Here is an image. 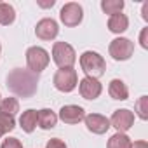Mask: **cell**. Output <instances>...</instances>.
<instances>
[{"label":"cell","mask_w":148,"mask_h":148,"mask_svg":"<svg viewBox=\"0 0 148 148\" xmlns=\"http://www.w3.org/2000/svg\"><path fill=\"white\" fill-rule=\"evenodd\" d=\"M131 148H148V143L143 141V139H139V141H134V143L131 145Z\"/></svg>","instance_id":"484cf974"},{"label":"cell","mask_w":148,"mask_h":148,"mask_svg":"<svg viewBox=\"0 0 148 148\" xmlns=\"http://www.w3.org/2000/svg\"><path fill=\"white\" fill-rule=\"evenodd\" d=\"M139 44L143 49H148V28H143L139 33Z\"/></svg>","instance_id":"d4e9b609"},{"label":"cell","mask_w":148,"mask_h":148,"mask_svg":"<svg viewBox=\"0 0 148 148\" xmlns=\"http://www.w3.org/2000/svg\"><path fill=\"white\" fill-rule=\"evenodd\" d=\"M0 98H2V96H0ZM0 101H2V99H0Z\"/></svg>","instance_id":"f1b7e54d"},{"label":"cell","mask_w":148,"mask_h":148,"mask_svg":"<svg viewBox=\"0 0 148 148\" xmlns=\"http://www.w3.org/2000/svg\"><path fill=\"white\" fill-rule=\"evenodd\" d=\"M52 61L59 68H73V64L77 61L75 49L66 42H54V45H52Z\"/></svg>","instance_id":"3957f363"},{"label":"cell","mask_w":148,"mask_h":148,"mask_svg":"<svg viewBox=\"0 0 148 148\" xmlns=\"http://www.w3.org/2000/svg\"><path fill=\"white\" fill-rule=\"evenodd\" d=\"M49 61H51L49 52L44 47L33 45V47H30L26 51V64H28V70L33 71V73H37V75L47 68Z\"/></svg>","instance_id":"277c9868"},{"label":"cell","mask_w":148,"mask_h":148,"mask_svg":"<svg viewBox=\"0 0 148 148\" xmlns=\"http://www.w3.org/2000/svg\"><path fill=\"white\" fill-rule=\"evenodd\" d=\"M80 68L86 73V77H91V79L98 80L106 71V61L103 59L101 54H98L94 51H86L80 56Z\"/></svg>","instance_id":"7a4b0ae2"},{"label":"cell","mask_w":148,"mask_h":148,"mask_svg":"<svg viewBox=\"0 0 148 148\" xmlns=\"http://www.w3.org/2000/svg\"><path fill=\"white\" fill-rule=\"evenodd\" d=\"M16 19V11L11 4H4V2H0V25H12Z\"/></svg>","instance_id":"ac0fdd59"},{"label":"cell","mask_w":148,"mask_h":148,"mask_svg":"<svg viewBox=\"0 0 148 148\" xmlns=\"http://www.w3.org/2000/svg\"><path fill=\"white\" fill-rule=\"evenodd\" d=\"M134 124V113L127 108L122 110H115L112 119H110V127H115L117 132H125L132 127Z\"/></svg>","instance_id":"ba28073f"},{"label":"cell","mask_w":148,"mask_h":148,"mask_svg":"<svg viewBox=\"0 0 148 148\" xmlns=\"http://www.w3.org/2000/svg\"><path fill=\"white\" fill-rule=\"evenodd\" d=\"M79 91H80V96L84 99H96L99 98L101 91H103V86L99 84V80L96 79H91V77H84L80 82H79Z\"/></svg>","instance_id":"8fae6325"},{"label":"cell","mask_w":148,"mask_h":148,"mask_svg":"<svg viewBox=\"0 0 148 148\" xmlns=\"http://www.w3.org/2000/svg\"><path fill=\"white\" fill-rule=\"evenodd\" d=\"M82 18H84V9L80 4L77 2H68L61 7L59 11V19L64 26L68 28H73V26H79L82 23Z\"/></svg>","instance_id":"8992f818"},{"label":"cell","mask_w":148,"mask_h":148,"mask_svg":"<svg viewBox=\"0 0 148 148\" xmlns=\"http://www.w3.org/2000/svg\"><path fill=\"white\" fill-rule=\"evenodd\" d=\"M131 145H132V141L125 132H115L108 139L106 148H131Z\"/></svg>","instance_id":"e0dca14e"},{"label":"cell","mask_w":148,"mask_h":148,"mask_svg":"<svg viewBox=\"0 0 148 148\" xmlns=\"http://www.w3.org/2000/svg\"><path fill=\"white\" fill-rule=\"evenodd\" d=\"M108 94L113 98V99H119V101H125L129 98V89L127 86L120 80V79H113L108 86Z\"/></svg>","instance_id":"5bb4252c"},{"label":"cell","mask_w":148,"mask_h":148,"mask_svg":"<svg viewBox=\"0 0 148 148\" xmlns=\"http://www.w3.org/2000/svg\"><path fill=\"white\" fill-rule=\"evenodd\" d=\"M45 148H68V146H66V143H64L63 139H59V138H52V139L47 141Z\"/></svg>","instance_id":"cb8c5ba5"},{"label":"cell","mask_w":148,"mask_h":148,"mask_svg":"<svg viewBox=\"0 0 148 148\" xmlns=\"http://www.w3.org/2000/svg\"><path fill=\"white\" fill-rule=\"evenodd\" d=\"M58 33H59V26L52 18H44L35 26V35L40 40H52L58 37Z\"/></svg>","instance_id":"9c48e42d"},{"label":"cell","mask_w":148,"mask_h":148,"mask_svg":"<svg viewBox=\"0 0 148 148\" xmlns=\"http://www.w3.org/2000/svg\"><path fill=\"white\" fill-rule=\"evenodd\" d=\"M37 117H38V112L37 110H26L23 112V115L19 117V125L25 132H33L35 127H37Z\"/></svg>","instance_id":"2e32d148"},{"label":"cell","mask_w":148,"mask_h":148,"mask_svg":"<svg viewBox=\"0 0 148 148\" xmlns=\"http://www.w3.org/2000/svg\"><path fill=\"white\" fill-rule=\"evenodd\" d=\"M52 84L58 91L61 92H71L73 89L77 87L79 84V77H77V71L73 68H59L54 73V79Z\"/></svg>","instance_id":"5b68a950"},{"label":"cell","mask_w":148,"mask_h":148,"mask_svg":"<svg viewBox=\"0 0 148 148\" xmlns=\"http://www.w3.org/2000/svg\"><path fill=\"white\" fill-rule=\"evenodd\" d=\"M37 124H38L40 129L49 131V129L56 127V124H58V115H56L52 110H49V108H42V110H38Z\"/></svg>","instance_id":"4fadbf2b"},{"label":"cell","mask_w":148,"mask_h":148,"mask_svg":"<svg viewBox=\"0 0 148 148\" xmlns=\"http://www.w3.org/2000/svg\"><path fill=\"white\" fill-rule=\"evenodd\" d=\"M14 127H16L14 117L0 113V138H2L4 134H7V132H11V131H14Z\"/></svg>","instance_id":"44dd1931"},{"label":"cell","mask_w":148,"mask_h":148,"mask_svg":"<svg viewBox=\"0 0 148 148\" xmlns=\"http://www.w3.org/2000/svg\"><path fill=\"white\" fill-rule=\"evenodd\" d=\"M124 5H125V4H124V0H103V2H101V9H103V12H105V14H110V16L122 12Z\"/></svg>","instance_id":"ffe728a7"},{"label":"cell","mask_w":148,"mask_h":148,"mask_svg":"<svg viewBox=\"0 0 148 148\" xmlns=\"http://www.w3.org/2000/svg\"><path fill=\"white\" fill-rule=\"evenodd\" d=\"M0 148H23V143L18 138H7V139H4Z\"/></svg>","instance_id":"603a6c76"},{"label":"cell","mask_w":148,"mask_h":148,"mask_svg":"<svg viewBox=\"0 0 148 148\" xmlns=\"http://www.w3.org/2000/svg\"><path fill=\"white\" fill-rule=\"evenodd\" d=\"M18 112H19V101L16 98H5V99L0 101V113L14 117Z\"/></svg>","instance_id":"d6986e66"},{"label":"cell","mask_w":148,"mask_h":148,"mask_svg":"<svg viewBox=\"0 0 148 148\" xmlns=\"http://www.w3.org/2000/svg\"><path fill=\"white\" fill-rule=\"evenodd\" d=\"M108 51L115 61H127L134 52V42H131L125 37H119V38H113L110 42Z\"/></svg>","instance_id":"52a82bcc"},{"label":"cell","mask_w":148,"mask_h":148,"mask_svg":"<svg viewBox=\"0 0 148 148\" xmlns=\"http://www.w3.org/2000/svg\"><path fill=\"white\" fill-rule=\"evenodd\" d=\"M0 51H2V45H0Z\"/></svg>","instance_id":"83f0119b"},{"label":"cell","mask_w":148,"mask_h":148,"mask_svg":"<svg viewBox=\"0 0 148 148\" xmlns=\"http://www.w3.org/2000/svg\"><path fill=\"white\" fill-rule=\"evenodd\" d=\"M134 108H136V113L141 120H146L148 119V96H141L136 103H134Z\"/></svg>","instance_id":"7402d4cb"},{"label":"cell","mask_w":148,"mask_h":148,"mask_svg":"<svg viewBox=\"0 0 148 148\" xmlns=\"http://www.w3.org/2000/svg\"><path fill=\"white\" fill-rule=\"evenodd\" d=\"M84 122L92 134H105L110 129V119H106L101 113H89L84 117Z\"/></svg>","instance_id":"30bf717a"},{"label":"cell","mask_w":148,"mask_h":148,"mask_svg":"<svg viewBox=\"0 0 148 148\" xmlns=\"http://www.w3.org/2000/svg\"><path fill=\"white\" fill-rule=\"evenodd\" d=\"M84 117H86V112H84V108L79 106V105H64V106L59 110V119H61L64 124H70V125L79 124L80 120H84Z\"/></svg>","instance_id":"7c38bea8"},{"label":"cell","mask_w":148,"mask_h":148,"mask_svg":"<svg viewBox=\"0 0 148 148\" xmlns=\"http://www.w3.org/2000/svg\"><path fill=\"white\" fill-rule=\"evenodd\" d=\"M127 28H129V18L125 14L119 12V14L110 16V19H108V30L112 33H124Z\"/></svg>","instance_id":"9a60e30c"},{"label":"cell","mask_w":148,"mask_h":148,"mask_svg":"<svg viewBox=\"0 0 148 148\" xmlns=\"http://www.w3.org/2000/svg\"><path fill=\"white\" fill-rule=\"evenodd\" d=\"M7 87L19 98H32L38 87V75L30 70L14 68L7 75Z\"/></svg>","instance_id":"6da1fadb"},{"label":"cell","mask_w":148,"mask_h":148,"mask_svg":"<svg viewBox=\"0 0 148 148\" xmlns=\"http://www.w3.org/2000/svg\"><path fill=\"white\" fill-rule=\"evenodd\" d=\"M141 16H143V19H145V21H148V2H146V4H143V9H141Z\"/></svg>","instance_id":"4316f807"}]
</instances>
